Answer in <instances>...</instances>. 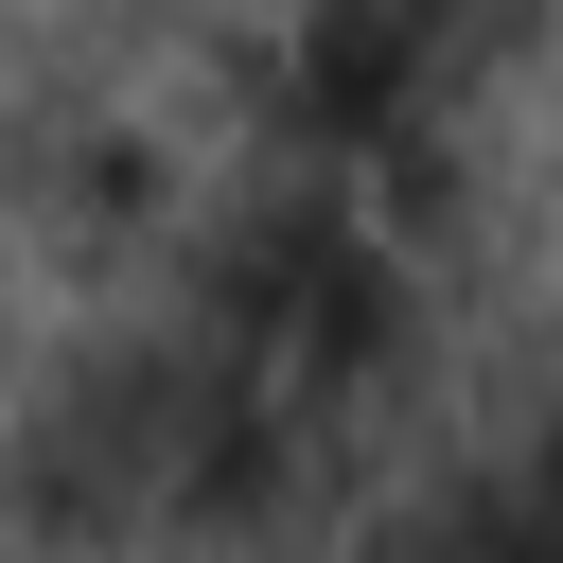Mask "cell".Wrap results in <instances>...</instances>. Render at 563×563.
Returning a JSON list of instances; mask_svg holds the SVG:
<instances>
[{
	"mask_svg": "<svg viewBox=\"0 0 563 563\" xmlns=\"http://www.w3.org/2000/svg\"><path fill=\"white\" fill-rule=\"evenodd\" d=\"M282 18H299V0H282Z\"/></svg>",
	"mask_w": 563,
	"mask_h": 563,
	"instance_id": "6da1fadb",
	"label": "cell"
}]
</instances>
